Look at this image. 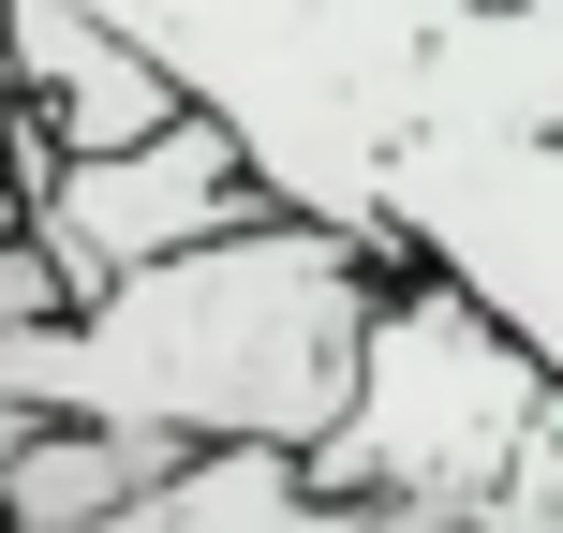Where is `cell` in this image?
Segmentation results:
<instances>
[{"instance_id": "obj_1", "label": "cell", "mask_w": 563, "mask_h": 533, "mask_svg": "<svg viewBox=\"0 0 563 533\" xmlns=\"http://www.w3.org/2000/svg\"><path fill=\"white\" fill-rule=\"evenodd\" d=\"M386 253L327 223H253L223 253H178L119 281L75 326H0V415H75V430H164V445H267L311 459L356 415L371 326H386Z\"/></svg>"}, {"instance_id": "obj_2", "label": "cell", "mask_w": 563, "mask_h": 533, "mask_svg": "<svg viewBox=\"0 0 563 533\" xmlns=\"http://www.w3.org/2000/svg\"><path fill=\"white\" fill-rule=\"evenodd\" d=\"M89 15L134 30L194 89V119H223L253 148L282 223L386 253V193L445 119V59L475 0H89Z\"/></svg>"}, {"instance_id": "obj_3", "label": "cell", "mask_w": 563, "mask_h": 533, "mask_svg": "<svg viewBox=\"0 0 563 533\" xmlns=\"http://www.w3.org/2000/svg\"><path fill=\"white\" fill-rule=\"evenodd\" d=\"M549 415H563V386L519 356V326H489L460 281L400 267L371 370H356V415L311 445V489L356 533H475Z\"/></svg>"}, {"instance_id": "obj_4", "label": "cell", "mask_w": 563, "mask_h": 533, "mask_svg": "<svg viewBox=\"0 0 563 533\" xmlns=\"http://www.w3.org/2000/svg\"><path fill=\"white\" fill-rule=\"evenodd\" d=\"M282 223V193L253 178V148L223 134V119H178V134L119 148V164H59L45 193H30V253L59 267V297L104 311L119 281L178 267V253H223V237Z\"/></svg>"}, {"instance_id": "obj_5", "label": "cell", "mask_w": 563, "mask_h": 533, "mask_svg": "<svg viewBox=\"0 0 563 533\" xmlns=\"http://www.w3.org/2000/svg\"><path fill=\"white\" fill-rule=\"evenodd\" d=\"M386 253L460 281L563 386V148H430L386 193Z\"/></svg>"}, {"instance_id": "obj_6", "label": "cell", "mask_w": 563, "mask_h": 533, "mask_svg": "<svg viewBox=\"0 0 563 533\" xmlns=\"http://www.w3.org/2000/svg\"><path fill=\"white\" fill-rule=\"evenodd\" d=\"M0 89H15V119L59 164H119V148H148V134L194 119V89H178L134 30H104L89 0H0Z\"/></svg>"}, {"instance_id": "obj_7", "label": "cell", "mask_w": 563, "mask_h": 533, "mask_svg": "<svg viewBox=\"0 0 563 533\" xmlns=\"http://www.w3.org/2000/svg\"><path fill=\"white\" fill-rule=\"evenodd\" d=\"M178 533H356L311 489V459H267V445H223L178 475Z\"/></svg>"}, {"instance_id": "obj_8", "label": "cell", "mask_w": 563, "mask_h": 533, "mask_svg": "<svg viewBox=\"0 0 563 533\" xmlns=\"http://www.w3.org/2000/svg\"><path fill=\"white\" fill-rule=\"evenodd\" d=\"M475 533H563V415L519 445V475H505V504H489Z\"/></svg>"}, {"instance_id": "obj_9", "label": "cell", "mask_w": 563, "mask_h": 533, "mask_svg": "<svg viewBox=\"0 0 563 533\" xmlns=\"http://www.w3.org/2000/svg\"><path fill=\"white\" fill-rule=\"evenodd\" d=\"M549 15H563V0H549Z\"/></svg>"}]
</instances>
